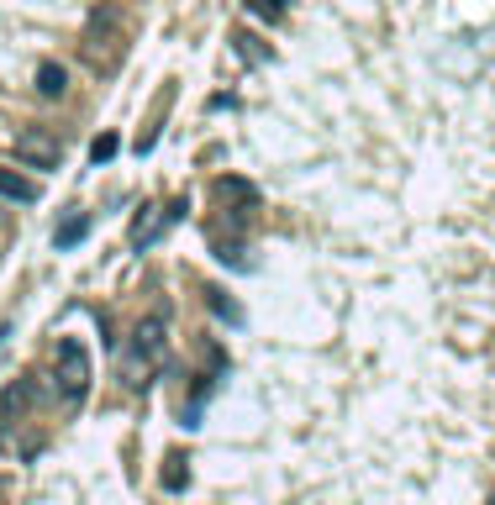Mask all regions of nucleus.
Returning <instances> with one entry per match:
<instances>
[{
	"mask_svg": "<svg viewBox=\"0 0 495 505\" xmlns=\"http://www.w3.org/2000/svg\"><path fill=\"white\" fill-rule=\"evenodd\" d=\"M163 316H143L137 327H132V337H126V348L117 353V379H122L126 389H148V379H154V369L163 363Z\"/></svg>",
	"mask_w": 495,
	"mask_h": 505,
	"instance_id": "1",
	"label": "nucleus"
},
{
	"mask_svg": "<svg viewBox=\"0 0 495 505\" xmlns=\"http://www.w3.org/2000/svg\"><path fill=\"white\" fill-rule=\"evenodd\" d=\"M53 389H59L63 400H79L90 389V358L79 348V337H63L59 348H53Z\"/></svg>",
	"mask_w": 495,
	"mask_h": 505,
	"instance_id": "2",
	"label": "nucleus"
},
{
	"mask_svg": "<svg viewBox=\"0 0 495 505\" xmlns=\"http://www.w3.org/2000/svg\"><path fill=\"white\" fill-rule=\"evenodd\" d=\"M85 59L95 69H111V63L122 59V22H117L111 5H100L90 16V27H85Z\"/></svg>",
	"mask_w": 495,
	"mask_h": 505,
	"instance_id": "3",
	"label": "nucleus"
},
{
	"mask_svg": "<svg viewBox=\"0 0 495 505\" xmlns=\"http://www.w3.org/2000/svg\"><path fill=\"white\" fill-rule=\"evenodd\" d=\"M180 210H185V201H180V206H174V210H163V206H158V201H148V206L137 210V221H132V232H126V248H132V253H148V248H154V242L163 238V227H169V221H174Z\"/></svg>",
	"mask_w": 495,
	"mask_h": 505,
	"instance_id": "4",
	"label": "nucleus"
},
{
	"mask_svg": "<svg viewBox=\"0 0 495 505\" xmlns=\"http://www.w3.org/2000/svg\"><path fill=\"white\" fill-rule=\"evenodd\" d=\"M16 158L32 164V169H59L63 148H59V137H48V132H22L16 137Z\"/></svg>",
	"mask_w": 495,
	"mask_h": 505,
	"instance_id": "5",
	"label": "nucleus"
},
{
	"mask_svg": "<svg viewBox=\"0 0 495 505\" xmlns=\"http://www.w3.org/2000/svg\"><path fill=\"white\" fill-rule=\"evenodd\" d=\"M211 195H217L221 206H232V221H248V206L258 201V190H253L248 179H238V174H221Z\"/></svg>",
	"mask_w": 495,
	"mask_h": 505,
	"instance_id": "6",
	"label": "nucleus"
},
{
	"mask_svg": "<svg viewBox=\"0 0 495 505\" xmlns=\"http://www.w3.org/2000/svg\"><path fill=\"white\" fill-rule=\"evenodd\" d=\"M0 201H16V206H32V201H37V179L16 174V169H0Z\"/></svg>",
	"mask_w": 495,
	"mask_h": 505,
	"instance_id": "7",
	"label": "nucleus"
},
{
	"mask_svg": "<svg viewBox=\"0 0 495 505\" xmlns=\"http://www.w3.org/2000/svg\"><path fill=\"white\" fill-rule=\"evenodd\" d=\"M85 238H90V216H85V210H69V216L59 221V232H53V248L69 253L74 242H85Z\"/></svg>",
	"mask_w": 495,
	"mask_h": 505,
	"instance_id": "8",
	"label": "nucleus"
},
{
	"mask_svg": "<svg viewBox=\"0 0 495 505\" xmlns=\"http://www.w3.org/2000/svg\"><path fill=\"white\" fill-rule=\"evenodd\" d=\"M63 89H69V69H63V63H42V69H37V95H48V100H59Z\"/></svg>",
	"mask_w": 495,
	"mask_h": 505,
	"instance_id": "9",
	"label": "nucleus"
},
{
	"mask_svg": "<svg viewBox=\"0 0 495 505\" xmlns=\"http://www.w3.org/2000/svg\"><path fill=\"white\" fill-rule=\"evenodd\" d=\"M163 490H169V495L190 490V458L185 453H169V458H163Z\"/></svg>",
	"mask_w": 495,
	"mask_h": 505,
	"instance_id": "10",
	"label": "nucleus"
},
{
	"mask_svg": "<svg viewBox=\"0 0 495 505\" xmlns=\"http://www.w3.org/2000/svg\"><path fill=\"white\" fill-rule=\"evenodd\" d=\"M206 305L217 311V316H221V322H227V327H238V322H243V311L232 305V295H227L221 285H206Z\"/></svg>",
	"mask_w": 495,
	"mask_h": 505,
	"instance_id": "11",
	"label": "nucleus"
},
{
	"mask_svg": "<svg viewBox=\"0 0 495 505\" xmlns=\"http://www.w3.org/2000/svg\"><path fill=\"white\" fill-rule=\"evenodd\" d=\"M27 395H32V385H27V379L5 385V395H0V421H16V411L27 406Z\"/></svg>",
	"mask_w": 495,
	"mask_h": 505,
	"instance_id": "12",
	"label": "nucleus"
},
{
	"mask_svg": "<svg viewBox=\"0 0 495 505\" xmlns=\"http://www.w3.org/2000/svg\"><path fill=\"white\" fill-rule=\"evenodd\" d=\"M117 158V132H100L90 143V164H111Z\"/></svg>",
	"mask_w": 495,
	"mask_h": 505,
	"instance_id": "13",
	"label": "nucleus"
},
{
	"mask_svg": "<svg viewBox=\"0 0 495 505\" xmlns=\"http://www.w3.org/2000/svg\"><path fill=\"white\" fill-rule=\"evenodd\" d=\"M248 5H253V11H258V16H264V22H279V16H285V5H290V0H248Z\"/></svg>",
	"mask_w": 495,
	"mask_h": 505,
	"instance_id": "14",
	"label": "nucleus"
},
{
	"mask_svg": "<svg viewBox=\"0 0 495 505\" xmlns=\"http://www.w3.org/2000/svg\"><path fill=\"white\" fill-rule=\"evenodd\" d=\"M490 505H495V500H490Z\"/></svg>",
	"mask_w": 495,
	"mask_h": 505,
	"instance_id": "15",
	"label": "nucleus"
}]
</instances>
